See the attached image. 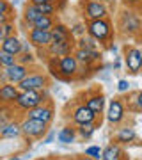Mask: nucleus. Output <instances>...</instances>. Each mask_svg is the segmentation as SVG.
Returning <instances> with one entry per match:
<instances>
[{
  "instance_id": "nucleus-1",
  "label": "nucleus",
  "mask_w": 142,
  "mask_h": 160,
  "mask_svg": "<svg viewBox=\"0 0 142 160\" xmlns=\"http://www.w3.org/2000/svg\"><path fill=\"white\" fill-rule=\"evenodd\" d=\"M119 29L126 36H135L142 30V20L140 14L133 9H123L119 14Z\"/></svg>"
},
{
  "instance_id": "nucleus-2",
  "label": "nucleus",
  "mask_w": 142,
  "mask_h": 160,
  "mask_svg": "<svg viewBox=\"0 0 142 160\" xmlns=\"http://www.w3.org/2000/svg\"><path fill=\"white\" fill-rule=\"evenodd\" d=\"M87 34L92 36L98 43H105L107 39L112 38V23L107 18L91 20V22H87Z\"/></svg>"
},
{
  "instance_id": "nucleus-3",
  "label": "nucleus",
  "mask_w": 142,
  "mask_h": 160,
  "mask_svg": "<svg viewBox=\"0 0 142 160\" xmlns=\"http://www.w3.org/2000/svg\"><path fill=\"white\" fill-rule=\"evenodd\" d=\"M43 91L45 89H41V91H34V89H30V91H20L14 105H16L18 109L25 110V112L34 109V107H37V105H41V103L45 102L46 92H43Z\"/></svg>"
},
{
  "instance_id": "nucleus-4",
  "label": "nucleus",
  "mask_w": 142,
  "mask_h": 160,
  "mask_svg": "<svg viewBox=\"0 0 142 160\" xmlns=\"http://www.w3.org/2000/svg\"><path fill=\"white\" fill-rule=\"evenodd\" d=\"M51 64H53V68L59 75H62V77H75V75L78 73V66L80 62L76 61L73 53H69V55H64V57H53L51 59Z\"/></svg>"
},
{
  "instance_id": "nucleus-5",
  "label": "nucleus",
  "mask_w": 142,
  "mask_h": 160,
  "mask_svg": "<svg viewBox=\"0 0 142 160\" xmlns=\"http://www.w3.org/2000/svg\"><path fill=\"white\" fill-rule=\"evenodd\" d=\"M20 125H22V133L28 139H39L48 132V123H45V121L25 118Z\"/></svg>"
},
{
  "instance_id": "nucleus-6",
  "label": "nucleus",
  "mask_w": 142,
  "mask_h": 160,
  "mask_svg": "<svg viewBox=\"0 0 142 160\" xmlns=\"http://www.w3.org/2000/svg\"><path fill=\"white\" fill-rule=\"evenodd\" d=\"M20 91H41V89H46L48 87V77L43 73H28L25 78L18 84Z\"/></svg>"
},
{
  "instance_id": "nucleus-7",
  "label": "nucleus",
  "mask_w": 142,
  "mask_h": 160,
  "mask_svg": "<svg viewBox=\"0 0 142 160\" xmlns=\"http://www.w3.org/2000/svg\"><path fill=\"white\" fill-rule=\"evenodd\" d=\"M84 16L91 20H101L108 16V7L105 2H96V0H85L84 4Z\"/></svg>"
},
{
  "instance_id": "nucleus-8",
  "label": "nucleus",
  "mask_w": 142,
  "mask_h": 160,
  "mask_svg": "<svg viewBox=\"0 0 142 160\" xmlns=\"http://www.w3.org/2000/svg\"><path fill=\"white\" fill-rule=\"evenodd\" d=\"M28 36V43L36 48H48V45L51 43V34L50 30H43V29H30L27 32Z\"/></svg>"
},
{
  "instance_id": "nucleus-9",
  "label": "nucleus",
  "mask_w": 142,
  "mask_h": 160,
  "mask_svg": "<svg viewBox=\"0 0 142 160\" xmlns=\"http://www.w3.org/2000/svg\"><path fill=\"white\" fill-rule=\"evenodd\" d=\"M125 64L130 73H133V75L139 73L142 69V50L140 48H130V50H126Z\"/></svg>"
},
{
  "instance_id": "nucleus-10",
  "label": "nucleus",
  "mask_w": 142,
  "mask_h": 160,
  "mask_svg": "<svg viewBox=\"0 0 142 160\" xmlns=\"http://www.w3.org/2000/svg\"><path fill=\"white\" fill-rule=\"evenodd\" d=\"M125 103L121 100H110L108 103V110H107V119L112 125H119L121 121L125 119Z\"/></svg>"
},
{
  "instance_id": "nucleus-11",
  "label": "nucleus",
  "mask_w": 142,
  "mask_h": 160,
  "mask_svg": "<svg viewBox=\"0 0 142 160\" xmlns=\"http://www.w3.org/2000/svg\"><path fill=\"white\" fill-rule=\"evenodd\" d=\"M75 45L76 43H75L73 38L68 41H61V43H50L48 45V53L51 57H64V55H69L75 50Z\"/></svg>"
},
{
  "instance_id": "nucleus-12",
  "label": "nucleus",
  "mask_w": 142,
  "mask_h": 160,
  "mask_svg": "<svg viewBox=\"0 0 142 160\" xmlns=\"http://www.w3.org/2000/svg\"><path fill=\"white\" fill-rule=\"evenodd\" d=\"M73 55L76 57V61H78L80 64H84V66H91V64L98 62L100 57H101V53H100L98 50H91V48H78V46H76V50H75Z\"/></svg>"
},
{
  "instance_id": "nucleus-13",
  "label": "nucleus",
  "mask_w": 142,
  "mask_h": 160,
  "mask_svg": "<svg viewBox=\"0 0 142 160\" xmlns=\"http://www.w3.org/2000/svg\"><path fill=\"white\" fill-rule=\"evenodd\" d=\"M27 118L30 119H37V121H45V123H50L53 119V109H51L50 105H45V103H41L34 109L27 110Z\"/></svg>"
},
{
  "instance_id": "nucleus-14",
  "label": "nucleus",
  "mask_w": 142,
  "mask_h": 160,
  "mask_svg": "<svg viewBox=\"0 0 142 160\" xmlns=\"http://www.w3.org/2000/svg\"><path fill=\"white\" fill-rule=\"evenodd\" d=\"M98 114L94 110H91L87 105H80L73 112V121L76 125H85V123H96Z\"/></svg>"
},
{
  "instance_id": "nucleus-15",
  "label": "nucleus",
  "mask_w": 142,
  "mask_h": 160,
  "mask_svg": "<svg viewBox=\"0 0 142 160\" xmlns=\"http://www.w3.org/2000/svg\"><path fill=\"white\" fill-rule=\"evenodd\" d=\"M4 69H6V75H7V82L16 84V86L28 75V68L23 66V64H20V62L12 64V66H9V68H4Z\"/></svg>"
},
{
  "instance_id": "nucleus-16",
  "label": "nucleus",
  "mask_w": 142,
  "mask_h": 160,
  "mask_svg": "<svg viewBox=\"0 0 142 160\" xmlns=\"http://www.w3.org/2000/svg\"><path fill=\"white\" fill-rule=\"evenodd\" d=\"M18 94H20V87L16 84H2L0 86V103H14Z\"/></svg>"
},
{
  "instance_id": "nucleus-17",
  "label": "nucleus",
  "mask_w": 142,
  "mask_h": 160,
  "mask_svg": "<svg viewBox=\"0 0 142 160\" xmlns=\"http://www.w3.org/2000/svg\"><path fill=\"white\" fill-rule=\"evenodd\" d=\"M22 48H23V41H20L14 34L0 41V50L9 52L12 55H20L22 53Z\"/></svg>"
},
{
  "instance_id": "nucleus-18",
  "label": "nucleus",
  "mask_w": 142,
  "mask_h": 160,
  "mask_svg": "<svg viewBox=\"0 0 142 160\" xmlns=\"http://www.w3.org/2000/svg\"><path fill=\"white\" fill-rule=\"evenodd\" d=\"M50 34H51V43H61V41H68L73 38L71 29H68L62 23H55L53 29L50 30Z\"/></svg>"
},
{
  "instance_id": "nucleus-19",
  "label": "nucleus",
  "mask_w": 142,
  "mask_h": 160,
  "mask_svg": "<svg viewBox=\"0 0 142 160\" xmlns=\"http://www.w3.org/2000/svg\"><path fill=\"white\" fill-rule=\"evenodd\" d=\"M39 16H43V14H41V11L37 9V4H32V2L25 4V7H23V22L28 25V29H30V25H32Z\"/></svg>"
},
{
  "instance_id": "nucleus-20",
  "label": "nucleus",
  "mask_w": 142,
  "mask_h": 160,
  "mask_svg": "<svg viewBox=\"0 0 142 160\" xmlns=\"http://www.w3.org/2000/svg\"><path fill=\"white\" fill-rule=\"evenodd\" d=\"M20 133H22V125H18V123H0V137L14 139L20 137Z\"/></svg>"
},
{
  "instance_id": "nucleus-21",
  "label": "nucleus",
  "mask_w": 142,
  "mask_h": 160,
  "mask_svg": "<svg viewBox=\"0 0 142 160\" xmlns=\"http://www.w3.org/2000/svg\"><path fill=\"white\" fill-rule=\"evenodd\" d=\"M125 153L121 149V144L115 142V144H108L107 148L103 149V155H101V160H123Z\"/></svg>"
},
{
  "instance_id": "nucleus-22",
  "label": "nucleus",
  "mask_w": 142,
  "mask_h": 160,
  "mask_svg": "<svg viewBox=\"0 0 142 160\" xmlns=\"http://www.w3.org/2000/svg\"><path fill=\"white\" fill-rule=\"evenodd\" d=\"M57 139L62 144H73L75 139H76V130L71 128V126H64V128L57 132Z\"/></svg>"
},
{
  "instance_id": "nucleus-23",
  "label": "nucleus",
  "mask_w": 142,
  "mask_h": 160,
  "mask_svg": "<svg viewBox=\"0 0 142 160\" xmlns=\"http://www.w3.org/2000/svg\"><path fill=\"white\" fill-rule=\"evenodd\" d=\"M85 105L89 107L91 110H94L96 114H101L103 109H105V96L103 94H94V96H89Z\"/></svg>"
},
{
  "instance_id": "nucleus-24",
  "label": "nucleus",
  "mask_w": 142,
  "mask_h": 160,
  "mask_svg": "<svg viewBox=\"0 0 142 160\" xmlns=\"http://www.w3.org/2000/svg\"><path fill=\"white\" fill-rule=\"evenodd\" d=\"M53 25H55V20L53 16H48V14H43L36 20L32 25H30V29H43V30H51L53 29Z\"/></svg>"
},
{
  "instance_id": "nucleus-25",
  "label": "nucleus",
  "mask_w": 142,
  "mask_h": 160,
  "mask_svg": "<svg viewBox=\"0 0 142 160\" xmlns=\"http://www.w3.org/2000/svg\"><path fill=\"white\" fill-rule=\"evenodd\" d=\"M135 137H137V133H135L133 128H121V130L115 133V142L128 144V142H131Z\"/></svg>"
},
{
  "instance_id": "nucleus-26",
  "label": "nucleus",
  "mask_w": 142,
  "mask_h": 160,
  "mask_svg": "<svg viewBox=\"0 0 142 160\" xmlns=\"http://www.w3.org/2000/svg\"><path fill=\"white\" fill-rule=\"evenodd\" d=\"M101 45V43H98L92 36H82V38H78L76 39V46L78 48H91V50H98V46Z\"/></svg>"
},
{
  "instance_id": "nucleus-27",
  "label": "nucleus",
  "mask_w": 142,
  "mask_h": 160,
  "mask_svg": "<svg viewBox=\"0 0 142 160\" xmlns=\"http://www.w3.org/2000/svg\"><path fill=\"white\" fill-rule=\"evenodd\" d=\"M96 123H85V125H78V128H76V132H78V135L82 139H91L92 133L96 132Z\"/></svg>"
},
{
  "instance_id": "nucleus-28",
  "label": "nucleus",
  "mask_w": 142,
  "mask_h": 160,
  "mask_svg": "<svg viewBox=\"0 0 142 160\" xmlns=\"http://www.w3.org/2000/svg\"><path fill=\"white\" fill-rule=\"evenodd\" d=\"M16 55H12V53H9V52H4L0 50V66L2 68H9V66H12V64H16Z\"/></svg>"
},
{
  "instance_id": "nucleus-29",
  "label": "nucleus",
  "mask_w": 142,
  "mask_h": 160,
  "mask_svg": "<svg viewBox=\"0 0 142 160\" xmlns=\"http://www.w3.org/2000/svg\"><path fill=\"white\" fill-rule=\"evenodd\" d=\"M37 9L41 11V14H48V16H53L59 9H57V4H48V2H45V4H37Z\"/></svg>"
},
{
  "instance_id": "nucleus-30",
  "label": "nucleus",
  "mask_w": 142,
  "mask_h": 160,
  "mask_svg": "<svg viewBox=\"0 0 142 160\" xmlns=\"http://www.w3.org/2000/svg\"><path fill=\"white\" fill-rule=\"evenodd\" d=\"M12 34H14V25H12L11 22L0 25V41L6 39V38H9V36H12Z\"/></svg>"
},
{
  "instance_id": "nucleus-31",
  "label": "nucleus",
  "mask_w": 142,
  "mask_h": 160,
  "mask_svg": "<svg viewBox=\"0 0 142 160\" xmlns=\"http://www.w3.org/2000/svg\"><path fill=\"white\" fill-rule=\"evenodd\" d=\"M85 155L91 157V158H94V160H101L103 149L100 148V146H89V148H85Z\"/></svg>"
},
{
  "instance_id": "nucleus-32",
  "label": "nucleus",
  "mask_w": 142,
  "mask_h": 160,
  "mask_svg": "<svg viewBox=\"0 0 142 160\" xmlns=\"http://www.w3.org/2000/svg\"><path fill=\"white\" fill-rule=\"evenodd\" d=\"M16 61L23 66H27V64L34 62V55H32V52H22L20 55H16Z\"/></svg>"
},
{
  "instance_id": "nucleus-33",
  "label": "nucleus",
  "mask_w": 142,
  "mask_h": 160,
  "mask_svg": "<svg viewBox=\"0 0 142 160\" xmlns=\"http://www.w3.org/2000/svg\"><path fill=\"white\" fill-rule=\"evenodd\" d=\"M85 32H87V23H76L71 29L73 38H82V36H85Z\"/></svg>"
},
{
  "instance_id": "nucleus-34",
  "label": "nucleus",
  "mask_w": 142,
  "mask_h": 160,
  "mask_svg": "<svg viewBox=\"0 0 142 160\" xmlns=\"http://www.w3.org/2000/svg\"><path fill=\"white\" fill-rule=\"evenodd\" d=\"M131 105H133V109L142 112V91H139L135 96L131 98Z\"/></svg>"
},
{
  "instance_id": "nucleus-35",
  "label": "nucleus",
  "mask_w": 142,
  "mask_h": 160,
  "mask_svg": "<svg viewBox=\"0 0 142 160\" xmlns=\"http://www.w3.org/2000/svg\"><path fill=\"white\" fill-rule=\"evenodd\" d=\"M32 4H45V2H48V4H57V9L61 11L64 6H66V0H30Z\"/></svg>"
},
{
  "instance_id": "nucleus-36",
  "label": "nucleus",
  "mask_w": 142,
  "mask_h": 160,
  "mask_svg": "<svg viewBox=\"0 0 142 160\" xmlns=\"http://www.w3.org/2000/svg\"><path fill=\"white\" fill-rule=\"evenodd\" d=\"M117 91L119 92H126V91H130V82L125 78H121L119 82H117Z\"/></svg>"
},
{
  "instance_id": "nucleus-37",
  "label": "nucleus",
  "mask_w": 142,
  "mask_h": 160,
  "mask_svg": "<svg viewBox=\"0 0 142 160\" xmlns=\"http://www.w3.org/2000/svg\"><path fill=\"white\" fill-rule=\"evenodd\" d=\"M11 12V4L7 0H0V14H9Z\"/></svg>"
},
{
  "instance_id": "nucleus-38",
  "label": "nucleus",
  "mask_w": 142,
  "mask_h": 160,
  "mask_svg": "<svg viewBox=\"0 0 142 160\" xmlns=\"http://www.w3.org/2000/svg\"><path fill=\"white\" fill-rule=\"evenodd\" d=\"M126 6L130 7H135V6H142V0H123Z\"/></svg>"
},
{
  "instance_id": "nucleus-39",
  "label": "nucleus",
  "mask_w": 142,
  "mask_h": 160,
  "mask_svg": "<svg viewBox=\"0 0 142 160\" xmlns=\"http://www.w3.org/2000/svg\"><path fill=\"white\" fill-rule=\"evenodd\" d=\"M53 137H55V132H50V133L46 135V139H45V144H50L51 141H53Z\"/></svg>"
},
{
  "instance_id": "nucleus-40",
  "label": "nucleus",
  "mask_w": 142,
  "mask_h": 160,
  "mask_svg": "<svg viewBox=\"0 0 142 160\" xmlns=\"http://www.w3.org/2000/svg\"><path fill=\"white\" fill-rule=\"evenodd\" d=\"M0 84H7V75H6V69L0 73Z\"/></svg>"
},
{
  "instance_id": "nucleus-41",
  "label": "nucleus",
  "mask_w": 142,
  "mask_h": 160,
  "mask_svg": "<svg viewBox=\"0 0 142 160\" xmlns=\"http://www.w3.org/2000/svg\"><path fill=\"white\" fill-rule=\"evenodd\" d=\"M30 43H25V41H23V48H22V52H30Z\"/></svg>"
},
{
  "instance_id": "nucleus-42",
  "label": "nucleus",
  "mask_w": 142,
  "mask_h": 160,
  "mask_svg": "<svg viewBox=\"0 0 142 160\" xmlns=\"http://www.w3.org/2000/svg\"><path fill=\"white\" fill-rule=\"evenodd\" d=\"M114 68H115V69H119V68H121V61H119V59H115V62H114Z\"/></svg>"
},
{
  "instance_id": "nucleus-43",
  "label": "nucleus",
  "mask_w": 142,
  "mask_h": 160,
  "mask_svg": "<svg viewBox=\"0 0 142 160\" xmlns=\"http://www.w3.org/2000/svg\"><path fill=\"white\" fill-rule=\"evenodd\" d=\"M78 160H94V158H91V157H87V155H85V157H82V158H78Z\"/></svg>"
},
{
  "instance_id": "nucleus-44",
  "label": "nucleus",
  "mask_w": 142,
  "mask_h": 160,
  "mask_svg": "<svg viewBox=\"0 0 142 160\" xmlns=\"http://www.w3.org/2000/svg\"><path fill=\"white\" fill-rule=\"evenodd\" d=\"M96 2H108V0H96Z\"/></svg>"
},
{
  "instance_id": "nucleus-45",
  "label": "nucleus",
  "mask_w": 142,
  "mask_h": 160,
  "mask_svg": "<svg viewBox=\"0 0 142 160\" xmlns=\"http://www.w3.org/2000/svg\"><path fill=\"white\" fill-rule=\"evenodd\" d=\"M11 160H23V158H18V157H16V158H11Z\"/></svg>"
},
{
  "instance_id": "nucleus-46",
  "label": "nucleus",
  "mask_w": 142,
  "mask_h": 160,
  "mask_svg": "<svg viewBox=\"0 0 142 160\" xmlns=\"http://www.w3.org/2000/svg\"><path fill=\"white\" fill-rule=\"evenodd\" d=\"M53 160H61V158H53Z\"/></svg>"
},
{
  "instance_id": "nucleus-47",
  "label": "nucleus",
  "mask_w": 142,
  "mask_h": 160,
  "mask_svg": "<svg viewBox=\"0 0 142 160\" xmlns=\"http://www.w3.org/2000/svg\"><path fill=\"white\" fill-rule=\"evenodd\" d=\"M39 160H45V158H39Z\"/></svg>"
},
{
  "instance_id": "nucleus-48",
  "label": "nucleus",
  "mask_w": 142,
  "mask_h": 160,
  "mask_svg": "<svg viewBox=\"0 0 142 160\" xmlns=\"http://www.w3.org/2000/svg\"><path fill=\"white\" fill-rule=\"evenodd\" d=\"M0 86H2V84H0Z\"/></svg>"
}]
</instances>
